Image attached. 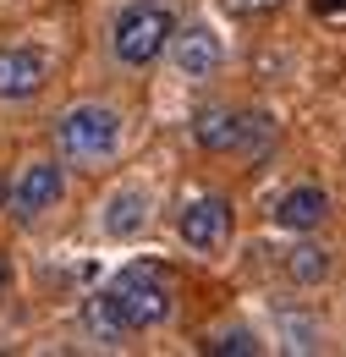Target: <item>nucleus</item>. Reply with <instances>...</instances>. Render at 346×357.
<instances>
[{
  "instance_id": "5",
  "label": "nucleus",
  "mask_w": 346,
  "mask_h": 357,
  "mask_svg": "<svg viewBox=\"0 0 346 357\" xmlns=\"http://www.w3.org/2000/svg\"><path fill=\"white\" fill-rule=\"evenodd\" d=\"M165 45H171V61H176V72H181L187 83H209L220 72V39L204 22H193V28H181V33L171 28Z\"/></svg>"
},
{
  "instance_id": "16",
  "label": "nucleus",
  "mask_w": 346,
  "mask_h": 357,
  "mask_svg": "<svg viewBox=\"0 0 346 357\" xmlns=\"http://www.w3.org/2000/svg\"><path fill=\"white\" fill-rule=\"evenodd\" d=\"M0 280H6V269H0Z\"/></svg>"
},
{
  "instance_id": "3",
  "label": "nucleus",
  "mask_w": 346,
  "mask_h": 357,
  "mask_svg": "<svg viewBox=\"0 0 346 357\" xmlns=\"http://www.w3.org/2000/svg\"><path fill=\"white\" fill-rule=\"evenodd\" d=\"M55 137L72 160H110L116 143H121V116L110 105H77V110L61 116Z\"/></svg>"
},
{
  "instance_id": "8",
  "label": "nucleus",
  "mask_w": 346,
  "mask_h": 357,
  "mask_svg": "<svg viewBox=\"0 0 346 357\" xmlns=\"http://www.w3.org/2000/svg\"><path fill=\"white\" fill-rule=\"evenodd\" d=\"M193 137H198L209 154H231V149L248 143V116H236V110H225V105H204V110L193 116Z\"/></svg>"
},
{
  "instance_id": "10",
  "label": "nucleus",
  "mask_w": 346,
  "mask_h": 357,
  "mask_svg": "<svg viewBox=\"0 0 346 357\" xmlns=\"http://www.w3.org/2000/svg\"><path fill=\"white\" fill-rule=\"evenodd\" d=\"M149 220V192L143 187H121L110 204H105V231L110 236H137Z\"/></svg>"
},
{
  "instance_id": "13",
  "label": "nucleus",
  "mask_w": 346,
  "mask_h": 357,
  "mask_svg": "<svg viewBox=\"0 0 346 357\" xmlns=\"http://www.w3.org/2000/svg\"><path fill=\"white\" fill-rule=\"evenodd\" d=\"M209 357H225V352H236V357H253L259 352V341H253V330H220L215 341L204 347Z\"/></svg>"
},
{
  "instance_id": "2",
  "label": "nucleus",
  "mask_w": 346,
  "mask_h": 357,
  "mask_svg": "<svg viewBox=\"0 0 346 357\" xmlns=\"http://www.w3.org/2000/svg\"><path fill=\"white\" fill-rule=\"evenodd\" d=\"M171 11L165 6H154V0H137V6H127L121 17H116V61L121 66H149V61H160V50H165V39H171Z\"/></svg>"
},
{
  "instance_id": "14",
  "label": "nucleus",
  "mask_w": 346,
  "mask_h": 357,
  "mask_svg": "<svg viewBox=\"0 0 346 357\" xmlns=\"http://www.w3.org/2000/svg\"><path fill=\"white\" fill-rule=\"evenodd\" d=\"M231 6H236V11H275L280 0H231Z\"/></svg>"
},
{
  "instance_id": "12",
  "label": "nucleus",
  "mask_w": 346,
  "mask_h": 357,
  "mask_svg": "<svg viewBox=\"0 0 346 357\" xmlns=\"http://www.w3.org/2000/svg\"><path fill=\"white\" fill-rule=\"evenodd\" d=\"M286 269H292V280H303V286H313V280H324V275H330V259H324V253H319V248H292V253H286Z\"/></svg>"
},
{
  "instance_id": "7",
  "label": "nucleus",
  "mask_w": 346,
  "mask_h": 357,
  "mask_svg": "<svg viewBox=\"0 0 346 357\" xmlns=\"http://www.w3.org/2000/svg\"><path fill=\"white\" fill-rule=\"evenodd\" d=\"M44 55L28 45H11L0 50V99H33L44 89Z\"/></svg>"
},
{
  "instance_id": "4",
  "label": "nucleus",
  "mask_w": 346,
  "mask_h": 357,
  "mask_svg": "<svg viewBox=\"0 0 346 357\" xmlns=\"http://www.w3.org/2000/svg\"><path fill=\"white\" fill-rule=\"evenodd\" d=\"M61 192H66L61 165L39 160V165H28V171L17 176V187H11V215H17V220H39L44 209H55V204H61Z\"/></svg>"
},
{
  "instance_id": "11",
  "label": "nucleus",
  "mask_w": 346,
  "mask_h": 357,
  "mask_svg": "<svg viewBox=\"0 0 346 357\" xmlns=\"http://www.w3.org/2000/svg\"><path fill=\"white\" fill-rule=\"evenodd\" d=\"M83 330L99 341V347H121V335H127V324H121V313H116V303L99 291V297H88L83 303Z\"/></svg>"
},
{
  "instance_id": "6",
  "label": "nucleus",
  "mask_w": 346,
  "mask_h": 357,
  "mask_svg": "<svg viewBox=\"0 0 346 357\" xmlns=\"http://www.w3.org/2000/svg\"><path fill=\"white\" fill-rule=\"evenodd\" d=\"M176 231H181V242H187V248L215 253L220 242H225V231H231V204H225L220 192H209V198H198V204H187V209H181Z\"/></svg>"
},
{
  "instance_id": "15",
  "label": "nucleus",
  "mask_w": 346,
  "mask_h": 357,
  "mask_svg": "<svg viewBox=\"0 0 346 357\" xmlns=\"http://www.w3.org/2000/svg\"><path fill=\"white\" fill-rule=\"evenodd\" d=\"M330 11H346V0H313V17H330Z\"/></svg>"
},
{
  "instance_id": "9",
  "label": "nucleus",
  "mask_w": 346,
  "mask_h": 357,
  "mask_svg": "<svg viewBox=\"0 0 346 357\" xmlns=\"http://www.w3.org/2000/svg\"><path fill=\"white\" fill-rule=\"evenodd\" d=\"M324 215H330V198H324L319 187H292V192L275 204V225H286V231H313Z\"/></svg>"
},
{
  "instance_id": "1",
  "label": "nucleus",
  "mask_w": 346,
  "mask_h": 357,
  "mask_svg": "<svg viewBox=\"0 0 346 357\" xmlns=\"http://www.w3.org/2000/svg\"><path fill=\"white\" fill-rule=\"evenodd\" d=\"M116 313H121V324L127 330H149V324H160L165 313H171V275L160 264H127L116 280H110V291H105Z\"/></svg>"
}]
</instances>
